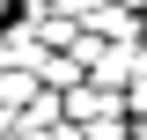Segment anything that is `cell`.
Listing matches in <instances>:
<instances>
[{
  "instance_id": "cell-2",
  "label": "cell",
  "mask_w": 147,
  "mask_h": 140,
  "mask_svg": "<svg viewBox=\"0 0 147 140\" xmlns=\"http://www.w3.org/2000/svg\"><path fill=\"white\" fill-rule=\"evenodd\" d=\"M132 103H140V111H147V74H140V88H132Z\"/></svg>"
},
{
  "instance_id": "cell-1",
  "label": "cell",
  "mask_w": 147,
  "mask_h": 140,
  "mask_svg": "<svg viewBox=\"0 0 147 140\" xmlns=\"http://www.w3.org/2000/svg\"><path fill=\"white\" fill-rule=\"evenodd\" d=\"M37 74H44L52 88H74V74H81V67H74V59H52V52H44V67H37Z\"/></svg>"
}]
</instances>
